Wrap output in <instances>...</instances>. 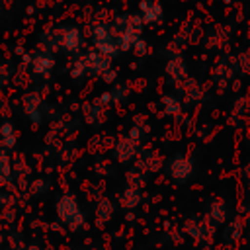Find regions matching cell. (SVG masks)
<instances>
[{"label":"cell","instance_id":"obj_18","mask_svg":"<svg viewBox=\"0 0 250 250\" xmlns=\"http://www.w3.org/2000/svg\"><path fill=\"white\" fill-rule=\"evenodd\" d=\"M162 107H164V113L174 115V113L180 111V102H178L176 98H172V96H166V98L162 100Z\"/></svg>","mask_w":250,"mask_h":250},{"label":"cell","instance_id":"obj_6","mask_svg":"<svg viewBox=\"0 0 250 250\" xmlns=\"http://www.w3.org/2000/svg\"><path fill=\"white\" fill-rule=\"evenodd\" d=\"M55 64H57L55 55H53V53H49V51H43V49H39V51H35L33 55H29V57H27L29 72H31L33 76L41 78V80H47V78L53 74Z\"/></svg>","mask_w":250,"mask_h":250},{"label":"cell","instance_id":"obj_14","mask_svg":"<svg viewBox=\"0 0 250 250\" xmlns=\"http://www.w3.org/2000/svg\"><path fill=\"white\" fill-rule=\"evenodd\" d=\"M12 180H14V166H12L10 154H8V150L0 148V184L8 186V184H12Z\"/></svg>","mask_w":250,"mask_h":250},{"label":"cell","instance_id":"obj_21","mask_svg":"<svg viewBox=\"0 0 250 250\" xmlns=\"http://www.w3.org/2000/svg\"><path fill=\"white\" fill-rule=\"evenodd\" d=\"M0 10H2V0H0Z\"/></svg>","mask_w":250,"mask_h":250},{"label":"cell","instance_id":"obj_16","mask_svg":"<svg viewBox=\"0 0 250 250\" xmlns=\"http://www.w3.org/2000/svg\"><path fill=\"white\" fill-rule=\"evenodd\" d=\"M70 76H72V78H84V76H88V66H86L84 55L74 57V61H72V64H70Z\"/></svg>","mask_w":250,"mask_h":250},{"label":"cell","instance_id":"obj_8","mask_svg":"<svg viewBox=\"0 0 250 250\" xmlns=\"http://www.w3.org/2000/svg\"><path fill=\"white\" fill-rule=\"evenodd\" d=\"M139 146H141V143L133 141L131 137H123V139H119L117 145L113 146V156H115L117 162L129 164V162H133V160L139 156V152H141Z\"/></svg>","mask_w":250,"mask_h":250},{"label":"cell","instance_id":"obj_2","mask_svg":"<svg viewBox=\"0 0 250 250\" xmlns=\"http://www.w3.org/2000/svg\"><path fill=\"white\" fill-rule=\"evenodd\" d=\"M55 213H57V221L70 232H76L80 229H84L86 225V217L82 211V205L78 203V199L70 193H64L57 199L55 203Z\"/></svg>","mask_w":250,"mask_h":250},{"label":"cell","instance_id":"obj_4","mask_svg":"<svg viewBox=\"0 0 250 250\" xmlns=\"http://www.w3.org/2000/svg\"><path fill=\"white\" fill-rule=\"evenodd\" d=\"M90 41L94 45V51H98L100 55H104L107 59H113L121 53L119 39L113 31L111 23H96L90 29Z\"/></svg>","mask_w":250,"mask_h":250},{"label":"cell","instance_id":"obj_10","mask_svg":"<svg viewBox=\"0 0 250 250\" xmlns=\"http://www.w3.org/2000/svg\"><path fill=\"white\" fill-rule=\"evenodd\" d=\"M191 172H193V164H191V160L188 156L178 154L168 162V174L176 182H186L191 176Z\"/></svg>","mask_w":250,"mask_h":250},{"label":"cell","instance_id":"obj_5","mask_svg":"<svg viewBox=\"0 0 250 250\" xmlns=\"http://www.w3.org/2000/svg\"><path fill=\"white\" fill-rule=\"evenodd\" d=\"M84 59H86V66H88V76L102 78V80L107 82V84L115 82L117 72H115V68H113V64H111V59L100 55V53L94 51V49H92L90 53H86Z\"/></svg>","mask_w":250,"mask_h":250},{"label":"cell","instance_id":"obj_9","mask_svg":"<svg viewBox=\"0 0 250 250\" xmlns=\"http://www.w3.org/2000/svg\"><path fill=\"white\" fill-rule=\"evenodd\" d=\"M139 18L143 23L146 25H156L162 21L164 18V10L162 4L156 0H141L139 2Z\"/></svg>","mask_w":250,"mask_h":250},{"label":"cell","instance_id":"obj_15","mask_svg":"<svg viewBox=\"0 0 250 250\" xmlns=\"http://www.w3.org/2000/svg\"><path fill=\"white\" fill-rule=\"evenodd\" d=\"M102 115H104V107H102L98 102L84 105V117H86L88 123H92V125L102 123Z\"/></svg>","mask_w":250,"mask_h":250},{"label":"cell","instance_id":"obj_12","mask_svg":"<svg viewBox=\"0 0 250 250\" xmlns=\"http://www.w3.org/2000/svg\"><path fill=\"white\" fill-rule=\"evenodd\" d=\"M18 145V131L10 121L0 123V148L12 150Z\"/></svg>","mask_w":250,"mask_h":250},{"label":"cell","instance_id":"obj_1","mask_svg":"<svg viewBox=\"0 0 250 250\" xmlns=\"http://www.w3.org/2000/svg\"><path fill=\"white\" fill-rule=\"evenodd\" d=\"M143 21L139 18V14H123L113 18L111 27L119 39V47L121 53L123 51H133V47L137 45V41H141V33H143Z\"/></svg>","mask_w":250,"mask_h":250},{"label":"cell","instance_id":"obj_13","mask_svg":"<svg viewBox=\"0 0 250 250\" xmlns=\"http://www.w3.org/2000/svg\"><path fill=\"white\" fill-rule=\"evenodd\" d=\"M98 223H107L109 219H113L115 215V203L109 199V197H102L98 203H96V211H94Z\"/></svg>","mask_w":250,"mask_h":250},{"label":"cell","instance_id":"obj_20","mask_svg":"<svg viewBox=\"0 0 250 250\" xmlns=\"http://www.w3.org/2000/svg\"><path fill=\"white\" fill-rule=\"evenodd\" d=\"M6 82H8V72L4 70V66H0V88H2Z\"/></svg>","mask_w":250,"mask_h":250},{"label":"cell","instance_id":"obj_11","mask_svg":"<svg viewBox=\"0 0 250 250\" xmlns=\"http://www.w3.org/2000/svg\"><path fill=\"white\" fill-rule=\"evenodd\" d=\"M117 201H119V205L123 207V209H135L139 203H141V188H137V186H129L127 184V188L119 193V197H117Z\"/></svg>","mask_w":250,"mask_h":250},{"label":"cell","instance_id":"obj_19","mask_svg":"<svg viewBox=\"0 0 250 250\" xmlns=\"http://www.w3.org/2000/svg\"><path fill=\"white\" fill-rule=\"evenodd\" d=\"M109 92V98H111V104H119V102H123L125 98H127V90L121 86V84H115L111 90H107Z\"/></svg>","mask_w":250,"mask_h":250},{"label":"cell","instance_id":"obj_7","mask_svg":"<svg viewBox=\"0 0 250 250\" xmlns=\"http://www.w3.org/2000/svg\"><path fill=\"white\" fill-rule=\"evenodd\" d=\"M21 107H23V113L27 115V119L33 123V125H39L45 121V115H47V105L43 102V98L35 92H27L23 98H21Z\"/></svg>","mask_w":250,"mask_h":250},{"label":"cell","instance_id":"obj_22","mask_svg":"<svg viewBox=\"0 0 250 250\" xmlns=\"http://www.w3.org/2000/svg\"><path fill=\"white\" fill-rule=\"evenodd\" d=\"M88 250H94V248H88Z\"/></svg>","mask_w":250,"mask_h":250},{"label":"cell","instance_id":"obj_17","mask_svg":"<svg viewBox=\"0 0 250 250\" xmlns=\"http://www.w3.org/2000/svg\"><path fill=\"white\" fill-rule=\"evenodd\" d=\"M47 189H49V182H47L45 178H35V180H31V184H29V193H31L33 197L43 195Z\"/></svg>","mask_w":250,"mask_h":250},{"label":"cell","instance_id":"obj_3","mask_svg":"<svg viewBox=\"0 0 250 250\" xmlns=\"http://www.w3.org/2000/svg\"><path fill=\"white\" fill-rule=\"evenodd\" d=\"M53 33V41H55V49L57 51H64L66 55L78 57L86 45V37L84 31L78 25H61L57 29H51Z\"/></svg>","mask_w":250,"mask_h":250}]
</instances>
